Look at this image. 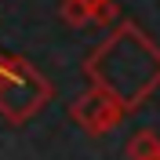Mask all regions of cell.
<instances>
[{
  "label": "cell",
  "instance_id": "4",
  "mask_svg": "<svg viewBox=\"0 0 160 160\" xmlns=\"http://www.w3.org/2000/svg\"><path fill=\"white\" fill-rule=\"evenodd\" d=\"M124 153H128V160H160V135L149 128L135 131L124 142Z\"/></svg>",
  "mask_w": 160,
  "mask_h": 160
},
{
  "label": "cell",
  "instance_id": "6",
  "mask_svg": "<svg viewBox=\"0 0 160 160\" xmlns=\"http://www.w3.org/2000/svg\"><path fill=\"white\" fill-rule=\"evenodd\" d=\"M84 4H88V8H91V18H95V11H98L102 4H106V0H84Z\"/></svg>",
  "mask_w": 160,
  "mask_h": 160
},
{
  "label": "cell",
  "instance_id": "1",
  "mask_svg": "<svg viewBox=\"0 0 160 160\" xmlns=\"http://www.w3.org/2000/svg\"><path fill=\"white\" fill-rule=\"evenodd\" d=\"M91 84L113 91L124 109L135 113L160 88V48L135 22H120L84 62Z\"/></svg>",
  "mask_w": 160,
  "mask_h": 160
},
{
  "label": "cell",
  "instance_id": "5",
  "mask_svg": "<svg viewBox=\"0 0 160 160\" xmlns=\"http://www.w3.org/2000/svg\"><path fill=\"white\" fill-rule=\"evenodd\" d=\"M58 18L69 29H84V26H91V8L84 0H62L58 4Z\"/></svg>",
  "mask_w": 160,
  "mask_h": 160
},
{
  "label": "cell",
  "instance_id": "2",
  "mask_svg": "<svg viewBox=\"0 0 160 160\" xmlns=\"http://www.w3.org/2000/svg\"><path fill=\"white\" fill-rule=\"evenodd\" d=\"M51 80L22 55H0V117L8 124H26L51 102Z\"/></svg>",
  "mask_w": 160,
  "mask_h": 160
},
{
  "label": "cell",
  "instance_id": "3",
  "mask_svg": "<svg viewBox=\"0 0 160 160\" xmlns=\"http://www.w3.org/2000/svg\"><path fill=\"white\" fill-rule=\"evenodd\" d=\"M124 117H128L124 102H120L113 91L98 88V84H91L84 95H77V98L69 102V120L80 131H88V135H106V131L120 128Z\"/></svg>",
  "mask_w": 160,
  "mask_h": 160
}]
</instances>
